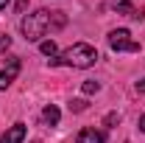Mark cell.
I'll return each mask as SVG.
<instances>
[{
    "instance_id": "6da1fadb",
    "label": "cell",
    "mask_w": 145,
    "mask_h": 143,
    "mask_svg": "<svg viewBox=\"0 0 145 143\" xmlns=\"http://www.w3.org/2000/svg\"><path fill=\"white\" fill-rule=\"evenodd\" d=\"M95 62H98V51L92 45H87V42H75L61 56L50 59V65H67V68H81V70L84 68H92Z\"/></svg>"
},
{
    "instance_id": "7a4b0ae2",
    "label": "cell",
    "mask_w": 145,
    "mask_h": 143,
    "mask_svg": "<svg viewBox=\"0 0 145 143\" xmlns=\"http://www.w3.org/2000/svg\"><path fill=\"white\" fill-rule=\"evenodd\" d=\"M50 20H53V11H48V9H36L34 14H28V17L20 23V28H22V36L28 39V42H39L45 31L50 28Z\"/></svg>"
},
{
    "instance_id": "3957f363",
    "label": "cell",
    "mask_w": 145,
    "mask_h": 143,
    "mask_svg": "<svg viewBox=\"0 0 145 143\" xmlns=\"http://www.w3.org/2000/svg\"><path fill=\"white\" fill-rule=\"evenodd\" d=\"M106 39H109V48L112 51H128V54L140 51V42L131 39V31L128 28H114V31H109Z\"/></svg>"
},
{
    "instance_id": "277c9868",
    "label": "cell",
    "mask_w": 145,
    "mask_h": 143,
    "mask_svg": "<svg viewBox=\"0 0 145 143\" xmlns=\"http://www.w3.org/2000/svg\"><path fill=\"white\" fill-rule=\"evenodd\" d=\"M20 68H22V62H20V59H8V65L0 70V90H6L11 81H14V79H17Z\"/></svg>"
},
{
    "instance_id": "5b68a950",
    "label": "cell",
    "mask_w": 145,
    "mask_h": 143,
    "mask_svg": "<svg viewBox=\"0 0 145 143\" xmlns=\"http://www.w3.org/2000/svg\"><path fill=\"white\" fill-rule=\"evenodd\" d=\"M75 143H106V132H101V129H95V126H87V129L78 132Z\"/></svg>"
},
{
    "instance_id": "8992f818",
    "label": "cell",
    "mask_w": 145,
    "mask_h": 143,
    "mask_svg": "<svg viewBox=\"0 0 145 143\" xmlns=\"http://www.w3.org/2000/svg\"><path fill=\"white\" fill-rule=\"evenodd\" d=\"M25 132H28L25 124H14V126L6 129V135L0 138V143H22V140H25Z\"/></svg>"
},
{
    "instance_id": "52a82bcc",
    "label": "cell",
    "mask_w": 145,
    "mask_h": 143,
    "mask_svg": "<svg viewBox=\"0 0 145 143\" xmlns=\"http://www.w3.org/2000/svg\"><path fill=\"white\" fill-rule=\"evenodd\" d=\"M114 9H117V11H123V14H126V17H131V20H142V17H145L142 11H140L137 6H131L128 0H117V3H114Z\"/></svg>"
},
{
    "instance_id": "ba28073f",
    "label": "cell",
    "mask_w": 145,
    "mask_h": 143,
    "mask_svg": "<svg viewBox=\"0 0 145 143\" xmlns=\"http://www.w3.org/2000/svg\"><path fill=\"white\" fill-rule=\"evenodd\" d=\"M59 118H61V112H59V107H56V104H48V107L42 109V124L56 126V124H59Z\"/></svg>"
},
{
    "instance_id": "9c48e42d",
    "label": "cell",
    "mask_w": 145,
    "mask_h": 143,
    "mask_svg": "<svg viewBox=\"0 0 145 143\" xmlns=\"http://www.w3.org/2000/svg\"><path fill=\"white\" fill-rule=\"evenodd\" d=\"M39 51H42L45 56H53L56 54V42H53V39H45V42L39 45Z\"/></svg>"
},
{
    "instance_id": "30bf717a",
    "label": "cell",
    "mask_w": 145,
    "mask_h": 143,
    "mask_svg": "<svg viewBox=\"0 0 145 143\" xmlns=\"http://www.w3.org/2000/svg\"><path fill=\"white\" fill-rule=\"evenodd\" d=\"M70 109H72V112H84V109H87V101H84V98H72Z\"/></svg>"
},
{
    "instance_id": "8fae6325",
    "label": "cell",
    "mask_w": 145,
    "mask_h": 143,
    "mask_svg": "<svg viewBox=\"0 0 145 143\" xmlns=\"http://www.w3.org/2000/svg\"><path fill=\"white\" fill-rule=\"evenodd\" d=\"M81 90H84L87 95H92V93H98V90H101V84H98V81H84V84H81Z\"/></svg>"
},
{
    "instance_id": "7c38bea8",
    "label": "cell",
    "mask_w": 145,
    "mask_h": 143,
    "mask_svg": "<svg viewBox=\"0 0 145 143\" xmlns=\"http://www.w3.org/2000/svg\"><path fill=\"white\" fill-rule=\"evenodd\" d=\"M114 124H120V115L117 112H109L106 118H103V126H114Z\"/></svg>"
},
{
    "instance_id": "4fadbf2b",
    "label": "cell",
    "mask_w": 145,
    "mask_h": 143,
    "mask_svg": "<svg viewBox=\"0 0 145 143\" xmlns=\"http://www.w3.org/2000/svg\"><path fill=\"white\" fill-rule=\"evenodd\" d=\"M137 93H142V95H145V76L140 79V81H137Z\"/></svg>"
},
{
    "instance_id": "5bb4252c",
    "label": "cell",
    "mask_w": 145,
    "mask_h": 143,
    "mask_svg": "<svg viewBox=\"0 0 145 143\" xmlns=\"http://www.w3.org/2000/svg\"><path fill=\"white\" fill-rule=\"evenodd\" d=\"M137 126H140V129H142V132H145V112H142V115H140V121H137Z\"/></svg>"
},
{
    "instance_id": "9a60e30c",
    "label": "cell",
    "mask_w": 145,
    "mask_h": 143,
    "mask_svg": "<svg viewBox=\"0 0 145 143\" xmlns=\"http://www.w3.org/2000/svg\"><path fill=\"white\" fill-rule=\"evenodd\" d=\"M6 6H8V0H0V9H6Z\"/></svg>"
}]
</instances>
